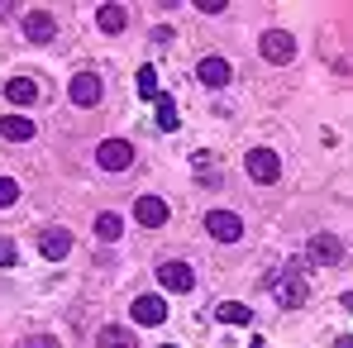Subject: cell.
<instances>
[{
  "label": "cell",
  "mask_w": 353,
  "mask_h": 348,
  "mask_svg": "<svg viewBox=\"0 0 353 348\" xmlns=\"http://www.w3.org/2000/svg\"><path fill=\"white\" fill-rule=\"evenodd\" d=\"M168 215H172V210H168L163 196H139V201H134V220H139L143 229H163Z\"/></svg>",
  "instance_id": "52a82bcc"
},
{
  "label": "cell",
  "mask_w": 353,
  "mask_h": 348,
  "mask_svg": "<svg viewBox=\"0 0 353 348\" xmlns=\"http://www.w3.org/2000/svg\"><path fill=\"white\" fill-rule=\"evenodd\" d=\"M163 348H176V344H163Z\"/></svg>",
  "instance_id": "4316f807"
},
{
  "label": "cell",
  "mask_w": 353,
  "mask_h": 348,
  "mask_svg": "<svg viewBox=\"0 0 353 348\" xmlns=\"http://www.w3.org/2000/svg\"><path fill=\"white\" fill-rule=\"evenodd\" d=\"M205 229H210L215 243H239L243 238V220H239L234 210H210L205 215Z\"/></svg>",
  "instance_id": "8992f818"
},
{
  "label": "cell",
  "mask_w": 353,
  "mask_h": 348,
  "mask_svg": "<svg viewBox=\"0 0 353 348\" xmlns=\"http://www.w3.org/2000/svg\"><path fill=\"white\" fill-rule=\"evenodd\" d=\"M334 348H353V334H344V339H339V344H334Z\"/></svg>",
  "instance_id": "484cf974"
},
{
  "label": "cell",
  "mask_w": 353,
  "mask_h": 348,
  "mask_svg": "<svg viewBox=\"0 0 353 348\" xmlns=\"http://www.w3.org/2000/svg\"><path fill=\"white\" fill-rule=\"evenodd\" d=\"M5 96H10L14 105H34V101H39V86H34L29 76H10V81H5Z\"/></svg>",
  "instance_id": "2e32d148"
},
{
  "label": "cell",
  "mask_w": 353,
  "mask_h": 348,
  "mask_svg": "<svg viewBox=\"0 0 353 348\" xmlns=\"http://www.w3.org/2000/svg\"><path fill=\"white\" fill-rule=\"evenodd\" d=\"M14 258H19V253H14V243L0 234V267H14Z\"/></svg>",
  "instance_id": "cb8c5ba5"
},
{
  "label": "cell",
  "mask_w": 353,
  "mask_h": 348,
  "mask_svg": "<svg viewBox=\"0 0 353 348\" xmlns=\"http://www.w3.org/2000/svg\"><path fill=\"white\" fill-rule=\"evenodd\" d=\"M53 34H58L53 10H29V14H24V39H29V43H53Z\"/></svg>",
  "instance_id": "ba28073f"
},
{
  "label": "cell",
  "mask_w": 353,
  "mask_h": 348,
  "mask_svg": "<svg viewBox=\"0 0 353 348\" xmlns=\"http://www.w3.org/2000/svg\"><path fill=\"white\" fill-rule=\"evenodd\" d=\"M305 296H310V287H305V263L296 258V263H287V272H282V282H277V300H282L287 310H296V305H305Z\"/></svg>",
  "instance_id": "6da1fadb"
},
{
  "label": "cell",
  "mask_w": 353,
  "mask_h": 348,
  "mask_svg": "<svg viewBox=\"0 0 353 348\" xmlns=\"http://www.w3.org/2000/svg\"><path fill=\"white\" fill-rule=\"evenodd\" d=\"M129 310H134V320H139L143 329H153V325H163V320H168V300H163V296H134V305H129Z\"/></svg>",
  "instance_id": "9c48e42d"
},
{
  "label": "cell",
  "mask_w": 353,
  "mask_h": 348,
  "mask_svg": "<svg viewBox=\"0 0 353 348\" xmlns=\"http://www.w3.org/2000/svg\"><path fill=\"white\" fill-rule=\"evenodd\" d=\"M96 238L115 243V238H119V215H96Z\"/></svg>",
  "instance_id": "44dd1931"
},
{
  "label": "cell",
  "mask_w": 353,
  "mask_h": 348,
  "mask_svg": "<svg viewBox=\"0 0 353 348\" xmlns=\"http://www.w3.org/2000/svg\"><path fill=\"white\" fill-rule=\"evenodd\" d=\"M19 348H62V344L53 339V334H29V339H24Z\"/></svg>",
  "instance_id": "603a6c76"
},
{
  "label": "cell",
  "mask_w": 353,
  "mask_h": 348,
  "mask_svg": "<svg viewBox=\"0 0 353 348\" xmlns=\"http://www.w3.org/2000/svg\"><path fill=\"white\" fill-rule=\"evenodd\" d=\"M96 163H101L105 172H129V167H134V143H129V139H105V143L96 148Z\"/></svg>",
  "instance_id": "3957f363"
},
{
  "label": "cell",
  "mask_w": 353,
  "mask_h": 348,
  "mask_svg": "<svg viewBox=\"0 0 353 348\" xmlns=\"http://www.w3.org/2000/svg\"><path fill=\"white\" fill-rule=\"evenodd\" d=\"M339 258H344V248H339L334 234H315V238H310V263L330 267V263H339Z\"/></svg>",
  "instance_id": "7c38bea8"
},
{
  "label": "cell",
  "mask_w": 353,
  "mask_h": 348,
  "mask_svg": "<svg viewBox=\"0 0 353 348\" xmlns=\"http://www.w3.org/2000/svg\"><path fill=\"white\" fill-rule=\"evenodd\" d=\"M0 139H10V143H29V139H34V119H29V115H5V119H0Z\"/></svg>",
  "instance_id": "5bb4252c"
},
{
  "label": "cell",
  "mask_w": 353,
  "mask_h": 348,
  "mask_svg": "<svg viewBox=\"0 0 353 348\" xmlns=\"http://www.w3.org/2000/svg\"><path fill=\"white\" fill-rule=\"evenodd\" d=\"M158 282L168 291H176V296H186V291L196 287V272H191V263H163L158 267Z\"/></svg>",
  "instance_id": "30bf717a"
},
{
  "label": "cell",
  "mask_w": 353,
  "mask_h": 348,
  "mask_svg": "<svg viewBox=\"0 0 353 348\" xmlns=\"http://www.w3.org/2000/svg\"><path fill=\"white\" fill-rule=\"evenodd\" d=\"M139 96H143V101H158V96H163V91H158V67H148V62L139 67Z\"/></svg>",
  "instance_id": "d6986e66"
},
{
  "label": "cell",
  "mask_w": 353,
  "mask_h": 348,
  "mask_svg": "<svg viewBox=\"0 0 353 348\" xmlns=\"http://www.w3.org/2000/svg\"><path fill=\"white\" fill-rule=\"evenodd\" d=\"M96 24H101L105 34H119V29L129 24V10H124V5H101V10H96Z\"/></svg>",
  "instance_id": "e0dca14e"
},
{
  "label": "cell",
  "mask_w": 353,
  "mask_h": 348,
  "mask_svg": "<svg viewBox=\"0 0 353 348\" xmlns=\"http://www.w3.org/2000/svg\"><path fill=\"white\" fill-rule=\"evenodd\" d=\"M196 76H201V81H205L210 91H220V86H230V62L210 53V58H201V67H196Z\"/></svg>",
  "instance_id": "8fae6325"
},
{
  "label": "cell",
  "mask_w": 353,
  "mask_h": 348,
  "mask_svg": "<svg viewBox=\"0 0 353 348\" xmlns=\"http://www.w3.org/2000/svg\"><path fill=\"white\" fill-rule=\"evenodd\" d=\"M67 96H72V105L91 110V105H101V96H105V81H101L96 72H77V76H72V86H67Z\"/></svg>",
  "instance_id": "7a4b0ae2"
},
{
  "label": "cell",
  "mask_w": 353,
  "mask_h": 348,
  "mask_svg": "<svg viewBox=\"0 0 353 348\" xmlns=\"http://www.w3.org/2000/svg\"><path fill=\"white\" fill-rule=\"evenodd\" d=\"M158 129H176V101L158 96Z\"/></svg>",
  "instance_id": "ffe728a7"
},
{
  "label": "cell",
  "mask_w": 353,
  "mask_h": 348,
  "mask_svg": "<svg viewBox=\"0 0 353 348\" xmlns=\"http://www.w3.org/2000/svg\"><path fill=\"white\" fill-rule=\"evenodd\" d=\"M196 10H201V14H220V10H225V0H196Z\"/></svg>",
  "instance_id": "d4e9b609"
},
{
  "label": "cell",
  "mask_w": 353,
  "mask_h": 348,
  "mask_svg": "<svg viewBox=\"0 0 353 348\" xmlns=\"http://www.w3.org/2000/svg\"><path fill=\"white\" fill-rule=\"evenodd\" d=\"M39 248H43V258L58 263V258L72 253V234H67V229H43V234H39Z\"/></svg>",
  "instance_id": "4fadbf2b"
},
{
  "label": "cell",
  "mask_w": 353,
  "mask_h": 348,
  "mask_svg": "<svg viewBox=\"0 0 353 348\" xmlns=\"http://www.w3.org/2000/svg\"><path fill=\"white\" fill-rule=\"evenodd\" d=\"M14 201H19V181H14V176H0V210L14 205Z\"/></svg>",
  "instance_id": "7402d4cb"
},
{
  "label": "cell",
  "mask_w": 353,
  "mask_h": 348,
  "mask_svg": "<svg viewBox=\"0 0 353 348\" xmlns=\"http://www.w3.org/2000/svg\"><path fill=\"white\" fill-rule=\"evenodd\" d=\"M215 320H220V325H248V320H253V310H248V305H239V300H225V305H215Z\"/></svg>",
  "instance_id": "ac0fdd59"
},
{
  "label": "cell",
  "mask_w": 353,
  "mask_h": 348,
  "mask_svg": "<svg viewBox=\"0 0 353 348\" xmlns=\"http://www.w3.org/2000/svg\"><path fill=\"white\" fill-rule=\"evenodd\" d=\"M96 348H139V339H134L129 325H105V329L96 334Z\"/></svg>",
  "instance_id": "9a60e30c"
},
{
  "label": "cell",
  "mask_w": 353,
  "mask_h": 348,
  "mask_svg": "<svg viewBox=\"0 0 353 348\" xmlns=\"http://www.w3.org/2000/svg\"><path fill=\"white\" fill-rule=\"evenodd\" d=\"M258 53H263L268 62H277V67H282V62L296 58V39L287 34V29H268V34L258 39Z\"/></svg>",
  "instance_id": "5b68a950"
},
{
  "label": "cell",
  "mask_w": 353,
  "mask_h": 348,
  "mask_svg": "<svg viewBox=\"0 0 353 348\" xmlns=\"http://www.w3.org/2000/svg\"><path fill=\"white\" fill-rule=\"evenodd\" d=\"M243 172L253 176V181H277V176H282V158H277L272 148H248Z\"/></svg>",
  "instance_id": "277c9868"
}]
</instances>
